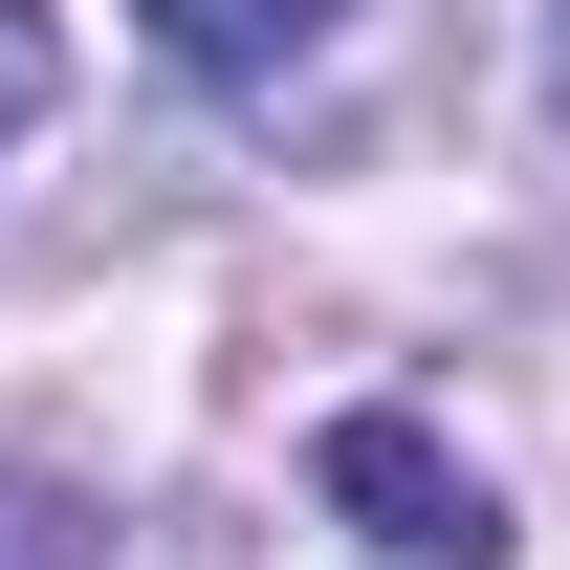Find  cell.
Returning <instances> with one entry per match:
<instances>
[{"label":"cell","instance_id":"277c9868","mask_svg":"<svg viewBox=\"0 0 570 570\" xmlns=\"http://www.w3.org/2000/svg\"><path fill=\"white\" fill-rule=\"evenodd\" d=\"M0 570H88V504L45 483V461H0Z\"/></svg>","mask_w":570,"mask_h":570},{"label":"cell","instance_id":"7a4b0ae2","mask_svg":"<svg viewBox=\"0 0 570 570\" xmlns=\"http://www.w3.org/2000/svg\"><path fill=\"white\" fill-rule=\"evenodd\" d=\"M132 22H154V67H176V88H285V67H330L352 0H132Z\"/></svg>","mask_w":570,"mask_h":570},{"label":"cell","instance_id":"6da1fadb","mask_svg":"<svg viewBox=\"0 0 570 570\" xmlns=\"http://www.w3.org/2000/svg\"><path fill=\"white\" fill-rule=\"evenodd\" d=\"M307 483H330V527H352L373 570H504V483L439 417H395V395H352V417L307 439Z\"/></svg>","mask_w":570,"mask_h":570},{"label":"cell","instance_id":"3957f363","mask_svg":"<svg viewBox=\"0 0 570 570\" xmlns=\"http://www.w3.org/2000/svg\"><path fill=\"white\" fill-rule=\"evenodd\" d=\"M45 110H67V22H45V0H0V154L45 132Z\"/></svg>","mask_w":570,"mask_h":570},{"label":"cell","instance_id":"5b68a950","mask_svg":"<svg viewBox=\"0 0 570 570\" xmlns=\"http://www.w3.org/2000/svg\"><path fill=\"white\" fill-rule=\"evenodd\" d=\"M549 132H570V0H549Z\"/></svg>","mask_w":570,"mask_h":570}]
</instances>
